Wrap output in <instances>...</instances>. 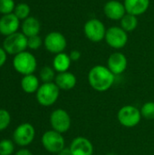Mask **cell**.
I'll return each instance as SVG.
<instances>
[{
	"label": "cell",
	"instance_id": "6da1fadb",
	"mask_svg": "<svg viewBox=\"0 0 154 155\" xmlns=\"http://www.w3.org/2000/svg\"><path fill=\"white\" fill-rule=\"evenodd\" d=\"M90 86L96 92L104 93L112 88L115 81V75L107 66L96 64L93 66L87 75Z\"/></svg>",
	"mask_w": 154,
	"mask_h": 155
},
{
	"label": "cell",
	"instance_id": "7a4b0ae2",
	"mask_svg": "<svg viewBox=\"0 0 154 155\" xmlns=\"http://www.w3.org/2000/svg\"><path fill=\"white\" fill-rule=\"evenodd\" d=\"M60 91L54 82L43 83L35 93L36 101L41 106L50 107L57 102L60 96Z\"/></svg>",
	"mask_w": 154,
	"mask_h": 155
},
{
	"label": "cell",
	"instance_id": "3957f363",
	"mask_svg": "<svg viewBox=\"0 0 154 155\" xmlns=\"http://www.w3.org/2000/svg\"><path fill=\"white\" fill-rule=\"evenodd\" d=\"M13 67L18 74H22L23 76L32 74L37 68V60L32 53L24 51L14 56Z\"/></svg>",
	"mask_w": 154,
	"mask_h": 155
},
{
	"label": "cell",
	"instance_id": "277c9868",
	"mask_svg": "<svg viewBox=\"0 0 154 155\" xmlns=\"http://www.w3.org/2000/svg\"><path fill=\"white\" fill-rule=\"evenodd\" d=\"M141 110L133 104H126L120 108L117 113V120L119 124L125 128H133L142 121Z\"/></svg>",
	"mask_w": 154,
	"mask_h": 155
},
{
	"label": "cell",
	"instance_id": "5b68a950",
	"mask_svg": "<svg viewBox=\"0 0 154 155\" xmlns=\"http://www.w3.org/2000/svg\"><path fill=\"white\" fill-rule=\"evenodd\" d=\"M41 143L44 150L53 154H58L65 149V140L64 135L52 129L43 134Z\"/></svg>",
	"mask_w": 154,
	"mask_h": 155
},
{
	"label": "cell",
	"instance_id": "8992f818",
	"mask_svg": "<svg viewBox=\"0 0 154 155\" xmlns=\"http://www.w3.org/2000/svg\"><path fill=\"white\" fill-rule=\"evenodd\" d=\"M2 47L7 54L15 56L24 51H26L27 37L22 32H16L5 37Z\"/></svg>",
	"mask_w": 154,
	"mask_h": 155
},
{
	"label": "cell",
	"instance_id": "52a82bcc",
	"mask_svg": "<svg viewBox=\"0 0 154 155\" xmlns=\"http://www.w3.org/2000/svg\"><path fill=\"white\" fill-rule=\"evenodd\" d=\"M35 138V129L30 123H23L19 124L13 133L14 143L20 147L30 145Z\"/></svg>",
	"mask_w": 154,
	"mask_h": 155
},
{
	"label": "cell",
	"instance_id": "ba28073f",
	"mask_svg": "<svg viewBox=\"0 0 154 155\" xmlns=\"http://www.w3.org/2000/svg\"><path fill=\"white\" fill-rule=\"evenodd\" d=\"M106 30L104 24L97 18L89 19L84 25L85 37L93 43H100L104 40Z\"/></svg>",
	"mask_w": 154,
	"mask_h": 155
},
{
	"label": "cell",
	"instance_id": "9c48e42d",
	"mask_svg": "<svg viewBox=\"0 0 154 155\" xmlns=\"http://www.w3.org/2000/svg\"><path fill=\"white\" fill-rule=\"evenodd\" d=\"M49 122L52 130H54L62 134L67 133L72 124L70 114L66 110L62 108H57L51 113Z\"/></svg>",
	"mask_w": 154,
	"mask_h": 155
},
{
	"label": "cell",
	"instance_id": "30bf717a",
	"mask_svg": "<svg viewBox=\"0 0 154 155\" xmlns=\"http://www.w3.org/2000/svg\"><path fill=\"white\" fill-rule=\"evenodd\" d=\"M106 44L113 49H122L128 43V33L121 26H111L106 30L105 38Z\"/></svg>",
	"mask_w": 154,
	"mask_h": 155
},
{
	"label": "cell",
	"instance_id": "8fae6325",
	"mask_svg": "<svg viewBox=\"0 0 154 155\" xmlns=\"http://www.w3.org/2000/svg\"><path fill=\"white\" fill-rule=\"evenodd\" d=\"M44 45L49 53L57 54L64 52L67 46V40L62 33L54 31L45 35Z\"/></svg>",
	"mask_w": 154,
	"mask_h": 155
},
{
	"label": "cell",
	"instance_id": "7c38bea8",
	"mask_svg": "<svg viewBox=\"0 0 154 155\" xmlns=\"http://www.w3.org/2000/svg\"><path fill=\"white\" fill-rule=\"evenodd\" d=\"M68 150L71 155H93L94 148L92 142L84 136H77L72 140Z\"/></svg>",
	"mask_w": 154,
	"mask_h": 155
},
{
	"label": "cell",
	"instance_id": "4fadbf2b",
	"mask_svg": "<svg viewBox=\"0 0 154 155\" xmlns=\"http://www.w3.org/2000/svg\"><path fill=\"white\" fill-rule=\"evenodd\" d=\"M128 66V60L122 52H114L107 59V67L116 76L123 74Z\"/></svg>",
	"mask_w": 154,
	"mask_h": 155
},
{
	"label": "cell",
	"instance_id": "5bb4252c",
	"mask_svg": "<svg viewBox=\"0 0 154 155\" xmlns=\"http://www.w3.org/2000/svg\"><path fill=\"white\" fill-rule=\"evenodd\" d=\"M20 20L14 13L4 15L0 17V34L5 37L18 32Z\"/></svg>",
	"mask_w": 154,
	"mask_h": 155
},
{
	"label": "cell",
	"instance_id": "9a60e30c",
	"mask_svg": "<svg viewBox=\"0 0 154 155\" xmlns=\"http://www.w3.org/2000/svg\"><path fill=\"white\" fill-rule=\"evenodd\" d=\"M103 13L108 19L120 21L126 14V10L123 3L118 0H110L105 3L103 6Z\"/></svg>",
	"mask_w": 154,
	"mask_h": 155
},
{
	"label": "cell",
	"instance_id": "2e32d148",
	"mask_svg": "<svg viewBox=\"0 0 154 155\" xmlns=\"http://www.w3.org/2000/svg\"><path fill=\"white\" fill-rule=\"evenodd\" d=\"M54 83L60 90L71 91L76 86L77 78L73 73L67 71L57 74L54 79Z\"/></svg>",
	"mask_w": 154,
	"mask_h": 155
},
{
	"label": "cell",
	"instance_id": "e0dca14e",
	"mask_svg": "<svg viewBox=\"0 0 154 155\" xmlns=\"http://www.w3.org/2000/svg\"><path fill=\"white\" fill-rule=\"evenodd\" d=\"M123 5L127 14L139 16L147 12L150 6V0H124Z\"/></svg>",
	"mask_w": 154,
	"mask_h": 155
},
{
	"label": "cell",
	"instance_id": "ac0fdd59",
	"mask_svg": "<svg viewBox=\"0 0 154 155\" xmlns=\"http://www.w3.org/2000/svg\"><path fill=\"white\" fill-rule=\"evenodd\" d=\"M22 33L28 38L34 35H39L41 31V24L39 20L34 16H29L23 20L21 25Z\"/></svg>",
	"mask_w": 154,
	"mask_h": 155
},
{
	"label": "cell",
	"instance_id": "d6986e66",
	"mask_svg": "<svg viewBox=\"0 0 154 155\" xmlns=\"http://www.w3.org/2000/svg\"><path fill=\"white\" fill-rule=\"evenodd\" d=\"M72 60L70 58V55L64 52L57 54L54 55L52 63V66L54 69V71L59 74V73H64L69 71V68L71 66Z\"/></svg>",
	"mask_w": 154,
	"mask_h": 155
},
{
	"label": "cell",
	"instance_id": "ffe728a7",
	"mask_svg": "<svg viewBox=\"0 0 154 155\" xmlns=\"http://www.w3.org/2000/svg\"><path fill=\"white\" fill-rule=\"evenodd\" d=\"M21 88L22 90L28 94H35L40 87V79L34 75V74H27L24 75L21 79Z\"/></svg>",
	"mask_w": 154,
	"mask_h": 155
},
{
	"label": "cell",
	"instance_id": "44dd1931",
	"mask_svg": "<svg viewBox=\"0 0 154 155\" xmlns=\"http://www.w3.org/2000/svg\"><path fill=\"white\" fill-rule=\"evenodd\" d=\"M138 16L131 14H125L124 16L120 20L121 27L127 33L134 31L138 26Z\"/></svg>",
	"mask_w": 154,
	"mask_h": 155
},
{
	"label": "cell",
	"instance_id": "7402d4cb",
	"mask_svg": "<svg viewBox=\"0 0 154 155\" xmlns=\"http://www.w3.org/2000/svg\"><path fill=\"white\" fill-rule=\"evenodd\" d=\"M55 71L53 66H44L39 72V79L43 83H52L55 79Z\"/></svg>",
	"mask_w": 154,
	"mask_h": 155
},
{
	"label": "cell",
	"instance_id": "603a6c76",
	"mask_svg": "<svg viewBox=\"0 0 154 155\" xmlns=\"http://www.w3.org/2000/svg\"><path fill=\"white\" fill-rule=\"evenodd\" d=\"M30 12H31L30 6L26 3H19L15 5V10H14V14L16 15V17L19 20H25L27 17H29Z\"/></svg>",
	"mask_w": 154,
	"mask_h": 155
},
{
	"label": "cell",
	"instance_id": "cb8c5ba5",
	"mask_svg": "<svg viewBox=\"0 0 154 155\" xmlns=\"http://www.w3.org/2000/svg\"><path fill=\"white\" fill-rule=\"evenodd\" d=\"M141 114L142 117L148 120L152 121L154 120V102L150 101L144 103L141 107Z\"/></svg>",
	"mask_w": 154,
	"mask_h": 155
},
{
	"label": "cell",
	"instance_id": "d4e9b609",
	"mask_svg": "<svg viewBox=\"0 0 154 155\" xmlns=\"http://www.w3.org/2000/svg\"><path fill=\"white\" fill-rule=\"evenodd\" d=\"M14 141L3 139L0 141V155H12L15 151Z\"/></svg>",
	"mask_w": 154,
	"mask_h": 155
},
{
	"label": "cell",
	"instance_id": "484cf974",
	"mask_svg": "<svg viewBox=\"0 0 154 155\" xmlns=\"http://www.w3.org/2000/svg\"><path fill=\"white\" fill-rule=\"evenodd\" d=\"M15 3L14 0H0V14L2 15L14 13Z\"/></svg>",
	"mask_w": 154,
	"mask_h": 155
},
{
	"label": "cell",
	"instance_id": "4316f807",
	"mask_svg": "<svg viewBox=\"0 0 154 155\" xmlns=\"http://www.w3.org/2000/svg\"><path fill=\"white\" fill-rule=\"evenodd\" d=\"M11 123V114L5 109H0V132L8 128Z\"/></svg>",
	"mask_w": 154,
	"mask_h": 155
},
{
	"label": "cell",
	"instance_id": "83f0119b",
	"mask_svg": "<svg viewBox=\"0 0 154 155\" xmlns=\"http://www.w3.org/2000/svg\"><path fill=\"white\" fill-rule=\"evenodd\" d=\"M43 44H44V41L39 35H34V36H31L27 38V48L31 50L39 49Z\"/></svg>",
	"mask_w": 154,
	"mask_h": 155
},
{
	"label": "cell",
	"instance_id": "f1b7e54d",
	"mask_svg": "<svg viewBox=\"0 0 154 155\" xmlns=\"http://www.w3.org/2000/svg\"><path fill=\"white\" fill-rule=\"evenodd\" d=\"M69 55H70V58H71L72 62H77V61L80 60V58L82 56V54H81V52L79 50H73V51L70 52Z\"/></svg>",
	"mask_w": 154,
	"mask_h": 155
},
{
	"label": "cell",
	"instance_id": "f546056e",
	"mask_svg": "<svg viewBox=\"0 0 154 155\" xmlns=\"http://www.w3.org/2000/svg\"><path fill=\"white\" fill-rule=\"evenodd\" d=\"M7 60V54L3 47H0V68L5 64Z\"/></svg>",
	"mask_w": 154,
	"mask_h": 155
},
{
	"label": "cell",
	"instance_id": "4dcf8cb0",
	"mask_svg": "<svg viewBox=\"0 0 154 155\" xmlns=\"http://www.w3.org/2000/svg\"><path fill=\"white\" fill-rule=\"evenodd\" d=\"M15 155H34L33 154V153L30 151V150H28V149H26V148H22V149H19Z\"/></svg>",
	"mask_w": 154,
	"mask_h": 155
},
{
	"label": "cell",
	"instance_id": "1f68e13d",
	"mask_svg": "<svg viewBox=\"0 0 154 155\" xmlns=\"http://www.w3.org/2000/svg\"><path fill=\"white\" fill-rule=\"evenodd\" d=\"M56 155H71V154H70V152H69L68 148H65L64 151H62L60 153H58V154H56Z\"/></svg>",
	"mask_w": 154,
	"mask_h": 155
},
{
	"label": "cell",
	"instance_id": "d6a6232c",
	"mask_svg": "<svg viewBox=\"0 0 154 155\" xmlns=\"http://www.w3.org/2000/svg\"><path fill=\"white\" fill-rule=\"evenodd\" d=\"M107 155H117V154H114V153H109V154Z\"/></svg>",
	"mask_w": 154,
	"mask_h": 155
}]
</instances>
